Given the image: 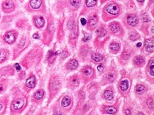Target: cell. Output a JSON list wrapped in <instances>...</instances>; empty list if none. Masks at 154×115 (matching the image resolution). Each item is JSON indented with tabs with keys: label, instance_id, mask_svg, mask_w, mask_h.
I'll return each instance as SVG.
<instances>
[{
	"label": "cell",
	"instance_id": "484cf974",
	"mask_svg": "<svg viewBox=\"0 0 154 115\" xmlns=\"http://www.w3.org/2000/svg\"><path fill=\"white\" fill-rule=\"evenodd\" d=\"M70 4L73 7H78L80 4V0H71Z\"/></svg>",
	"mask_w": 154,
	"mask_h": 115
},
{
	"label": "cell",
	"instance_id": "b9f144b4",
	"mask_svg": "<svg viewBox=\"0 0 154 115\" xmlns=\"http://www.w3.org/2000/svg\"><path fill=\"white\" fill-rule=\"evenodd\" d=\"M137 1H139V2H143L144 0H137Z\"/></svg>",
	"mask_w": 154,
	"mask_h": 115
},
{
	"label": "cell",
	"instance_id": "5b68a950",
	"mask_svg": "<svg viewBox=\"0 0 154 115\" xmlns=\"http://www.w3.org/2000/svg\"><path fill=\"white\" fill-rule=\"evenodd\" d=\"M36 80L34 75H31L26 81V86L29 89H33L36 87Z\"/></svg>",
	"mask_w": 154,
	"mask_h": 115
},
{
	"label": "cell",
	"instance_id": "d4e9b609",
	"mask_svg": "<svg viewBox=\"0 0 154 115\" xmlns=\"http://www.w3.org/2000/svg\"><path fill=\"white\" fill-rule=\"evenodd\" d=\"M97 4V0H86V5L87 7H92Z\"/></svg>",
	"mask_w": 154,
	"mask_h": 115
},
{
	"label": "cell",
	"instance_id": "ffe728a7",
	"mask_svg": "<svg viewBox=\"0 0 154 115\" xmlns=\"http://www.w3.org/2000/svg\"><path fill=\"white\" fill-rule=\"evenodd\" d=\"M117 108L113 107H108L105 108V112L108 113V114H111V115H114L115 113H117Z\"/></svg>",
	"mask_w": 154,
	"mask_h": 115
},
{
	"label": "cell",
	"instance_id": "603a6c76",
	"mask_svg": "<svg viewBox=\"0 0 154 115\" xmlns=\"http://www.w3.org/2000/svg\"><path fill=\"white\" fill-rule=\"evenodd\" d=\"M97 18L95 16H92L91 18H89V26H94L97 23Z\"/></svg>",
	"mask_w": 154,
	"mask_h": 115
},
{
	"label": "cell",
	"instance_id": "d6a6232c",
	"mask_svg": "<svg viewBox=\"0 0 154 115\" xmlns=\"http://www.w3.org/2000/svg\"><path fill=\"white\" fill-rule=\"evenodd\" d=\"M87 23V21H86V19L84 18H81V23L84 26V25H85V23Z\"/></svg>",
	"mask_w": 154,
	"mask_h": 115
},
{
	"label": "cell",
	"instance_id": "2e32d148",
	"mask_svg": "<svg viewBox=\"0 0 154 115\" xmlns=\"http://www.w3.org/2000/svg\"><path fill=\"white\" fill-rule=\"evenodd\" d=\"M104 95L105 99L108 100V101H111L113 100V97H114V94L111 90H105V92L104 93Z\"/></svg>",
	"mask_w": 154,
	"mask_h": 115
},
{
	"label": "cell",
	"instance_id": "f1b7e54d",
	"mask_svg": "<svg viewBox=\"0 0 154 115\" xmlns=\"http://www.w3.org/2000/svg\"><path fill=\"white\" fill-rule=\"evenodd\" d=\"M139 38V36H138V34H131V35H130V38H131V40H132V41H136V40H137L138 38Z\"/></svg>",
	"mask_w": 154,
	"mask_h": 115
},
{
	"label": "cell",
	"instance_id": "7a4b0ae2",
	"mask_svg": "<svg viewBox=\"0 0 154 115\" xmlns=\"http://www.w3.org/2000/svg\"><path fill=\"white\" fill-rule=\"evenodd\" d=\"M16 37H17V33L15 31H10L6 33L4 37V40L6 43L12 44L16 41Z\"/></svg>",
	"mask_w": 154,
	"mask_h": 115
},
{
	"label": "cell",
	"instance_id": "7bdbcfd3",
	"mask_svg": "<svg viewBox=\"0 0 154 115\" xmlns=\"http://www.w3.org/2000/svg\"><path fill=\"white\" fill-rule=\"evenodd\" d=\"M144 115L143 113H141V112H140V113H139V115Z\"/></svg>",
	"mask_w": 154,
	"mask_h": 115
},
{
	"label": "cell",
	"instance_id": "83f0119b",
	"mask_svg": "<svg viewBox=\"0 0 154 115\" xmlns=\"http://www.w3.org/2000/svg\"><path fill=\"white\" fill-rule=\"evenodd\" d=\"M147 105H148V106H149V107L150 109L153 110V108H154V102H153V100H152L151 98H150V99L148 100V101H147Z\"/></svg>",
	"mask_w": 154,
	"mask_h": 115
},
{
	"label": "cell",
	"instance_id": "1f68e13d",
	"mask_svg": "<svg viewBox=\"0 0 154 115\" xmlns=\"http://www.w3.org/2000/svg\"><path fill=\"white\" fill-rule=\"evenodd\" d=\"M89 38H90V36H87V33H84V38H83V41H88Z\"/></svg>",
	"mask_w": 154,
	"mask_h": 115
},
{
	"label": "cell",
	"instance_id": "74e56055",
	"mask_svg": "<svg viewBox=\"0 0 154 115\" xmlns=\"http://www.w3.org/2000/svg\"><path fill=\"white\" fill-rule=\"evenodd\" d=\"M3 109H4V105H3L2 103L0 102V113L1 112V111L3 110Z\"/></svg>",
	"mask_w": 154,
	"mask_h": 115
},
{
	"label": "cell",
	"instance_id": "9a60e30c",
	"mask_svg": "<svg viewBox=\"0 0 154 115\" xmlns=\"http://www.w3.org/2000/svg\"><path fill=\"white\" fill-rule=\"evenodd\" d=\"M70 103H71V99L70 98V97L66 96V97H63V99L61 101V106L63 107H67L70 105Z\"/></svg>",
	"mask_w": 154,
	"mask_h": 115
},
{
	"label": "cell",
	"instance_id": "6da1fadb",
	"mask_svg": "<svg viewBox=\"0 0 154 115\" xmlns=\"http://www.w3.org/2000/svg\"><path fill=\"white\" fill-rule=\"evenodd\" d=\"M26 102V100L25 97H19L11 103V110L14 112H19L23 109Z\"/></svg>",
	"mask_w": 154,
	"mask_h": 115
},
{
	"label": "cell",
	"instance_id": "d6986e66",
	"mask_svg": "<svg viewBox=\"0 0 154 115\" xmlns=\"http://www.w3.org/2000/svg\"><path fill=\"white\" fill-rule=\"evenodd\" d=\"M91 58L95 62H100L103 60V56L99 53H92L91 55Z\"/></svg>",
	"mask_w": 154,
	"mask_h": 115
},
{
	"label": "cell",
	"instance_id": "4dcf8cb0",
	"mask_svg": "<svg viewBox=\"0 0 154 115\" xmlns=\"http://www.w3.org/2000/svg\"><path fill=\"white\" fill-rule=\"evenodd\" d=\"M107 78L109 80H113L114 78V75L112 73H108L107 75Z\"/></svg>",
	"mask_w": 154,
	"mask_h": 115
},
{
	"label": "cell",
	"instance_id": "ab89813d",
	"mask_svg": "<svg viewBox=\"0 0 154 115\" xmlns=\"http://www.w3.org/2000/svg\"><path fill=\"white\" fill-rule=\"evenodd\" d=\"M54 115H61V114L58 112V111H56L55 113H54Z\"/></svg>",
	"mask_w": 154,
	"mask_h": 115
},
{
	"label": "cell",
	"instance_id": "7402d4cb",
	"mask_svg": "<svg viewBox=\"0 0 154 115\" xmlns=\"http://www.w3.org/2000/svg\"><path fill=\"white\" fill-rule=\"evenodd\" d=\"M145 91V87L142 85H138L136 87V92L137 94H142L144 93V92Z\"/></svg>",
	"mask_w": 154,
	"mask_h": 115
},
{
	"label": "cell",
	"instance_id": "8992f818",
	"mask_svg": "<svg viewBox=\"0 0 154 115\" xmlns=\"http://www.w3.org/2000/svg\"><path fill=\"white\" fill-rule=\"evenodd\" d=\"M33 23L34 25L37 28H42L44 26L45 20L42 16H36L33 18Z\"/></svg>",
	"mask_w": 154,
	"mask_h": 115
},
{
	"label": "cell",
	"instance_id": "4316f807",
	"mask_svg": "<svg viewBox=\"0 0 154 115\" xmlns=\"http://www.w3.org/2000/svg\"><path fill=\"white\" fill-rule=\"evenodd\" d=\"M142 20L144 22H149L151 21V18H150V16L148 15V14H144L142 16Z\"/></svg>",
	"mask_w": 154,
	"mask_h": 115
},
{
	"label": "cell",
	"instance_id": "7c38bea8",
	"mask_svg": "<svg viewBox=\"0 0 154 115\" xmlns=\"http://www.w3.org/2000/svg\"><path fill=\"white\" fill-rule=\"evenodd\" d=\"M44 95H45V92L43 90H39L34 93L33 95V98L36 100H42L43 97H44Z\"/></svg>",
	"mask_w": 154,
	"mask_h": 115
},
{
	"label": "cell",
	"instance_id": "ba28073f",
	"mask_svg": "<svg viewBox=\"0 0 154 115\" xmlns=\"http://www.w3.org/2000/svg\"><path fill=\"white\" fill-rule=\"evenodd\" d=\"M127 22L131 26H135L139 22V19L135 15H130L127 18Z\"/></svg>",
	"mask_w": 154,
	"mask_h": 115
},
{
	"label": "cell",
	"instance_id": "44dd1931",
	"mask_svg": "<svg viewBox=\"0 0 154 115\" xmlns=\"http://www.w3.org/2000/svg\"><path fill=\"white\" fill-rule=\"evenodd\" d=\"M120 46L118 43H112L110 45V49L114 52H117L119 50Z\"/></svg>",
	"mask_w": 154,
	"mask_h": 115
},
{
	"label": "cell",
	"instance_id": "e575fe53",
	"mask_svg": "<svg viewBox=\"0 0 154 115\" xmlns=\"http://www.w3.org/2000/svg\"><path fill=\"white\" fill-rule=\"evenodd\" d=\"M15 66V68H16V69L18 71H20L21 70V67H20V65H19L18 63H16V64L14 65Z\"/></svg>",
	"mask_w": 154,
	"mask_h": 115
},
{
	"label": "cell",
	"instance_id": "ee69618b",
	"mask_svg": "<svg viewBox=\"0 0 154 115\" xmlns=\"http://www.w3.org/2000/svg\"><path fill=\"white\" fill-rule=\"evenodd\" d=\"M151 1H154V0H151Z\"/></svg>",
	"mask_w": 154,
	"mask_h": 115
},
{
	"label": "cell",
	"instance_id": "f35d334b",
	"mask_svg": "<svg viewBox=\"0 0 154 115\" xmlns=\"http://www.w3.org/2000/svg\"><path fill=\"white\" fill-rule=\"evenodd\" d=\"M125 114H126V115H131V112H130V110H126L125 111Z\"/></svg>",
	"mask_w": 154,
	"mask_h": 115
},
{
	"label": "cell",
	"instance_id": "30bf717a",
	"mask_svg": "<svg viewBox=\"0 0 154 115\" xmlns=\"http://www.w3.org/2000/svg\"><path fill=\"white\" fill-rule=\"evenodd\" d=\"M9 55V53L6 49H1L0 50V63H2L5 60H7Z\"/></svg>",
	"mask_w": 154,
	"mask_h": 115
},
{
	"label": "cell",
	"instance_id": "d590c367",
	"mask_svg": "<svg viewBox=\"0 0 154 115\" xmlns=\"http://www.w3.org/2000/svg\"><path fill=\"white\" fill-rule=\"evenodd\" d=\"M4 91V85L2 84H0V93Z\"/></svg>",
	"mask_w": 154,
	"mask_h": 115
},
{
	"label": "cell",
	"instance_id": "5bb4252c",
	"mask_svg": "<svg viewBox=\"0 0 154 115\" xmlns=\"http://www.w3.org/2000/svg\"><path fill=\"white\" fill-rule=\"evenodd\" d=\"M134 62L137 66H142L145 63V60L144 58L141 56H136L134 58Z\"/></svg>",
	"mask_w": 154,
	"mask_h": 115
},
{
	"label": "cell",
	"instance_id": "e0dca14e",
	"mask_svg": "<svg viewBox=\"0 0 154 115\" xmlns=\"http://www.w3.org/2000/svg\"><path fill=\"white\" fill-rule=\"evenodd\" d=\"M119 88L121 89V91H124V92L126 91L129 88V81L126 80H122L119 84Z\"/></svg>",
	"mask_w": 154,
	"mask_h": 115
},
{
	"label": "cell",
	"instance_id": "3957f363",
	"mask_svg": "<svg viewBox=\"0 0 154 115\" xmlns=\"http://www.w3.org/2000/svg\"><path fill=\"white\" fill-rule=\"evenodd\" d=\"M106 11L108 14L111 15H117L119 13L120 9L119 6L116 4H112L108 5L106 8Z\"/></svg>",
	"mask_w": 154,
	"mask_h": 115
},
{
	"label": "cell",
	"instance_id": "9c48e42d",
	"mask_svg": "<svg viewBox=\"0 0 154 115\" xmlns=\"http://www.w3.org/2000/svg\"><path fill=\"white\" fill-rule=\"evenodd\" d=\"M146 51L149 53H153L154 51V41L151 39H148L145 42Z\"/></svg>",
	"mask_w": 154,
	"mask_h": 115
},
{
	"label": "cell",
	"instance_id": "836d02e7",
	"mask_svg": "<svg viewBox=\"0 0 154 115\" xmlns=\"http://www.w3.org/2000/svg\"><path fill=\"white\" fill-rule=\"evenodd\" d=\"M97 69H98V70L99 71V72H102V71H103L104 67H103L102 65H99L98 67H97Z\"/></svg>",
	"mask_w": 154,
	"mask_h": 115
},
{
	"label": "cell",
	"instance_id": "277c9868",
	"mask_svg": "<svg viewBox=\"0 0 154 115\" xmlns=\"http://www.w3.org/2000/svg\"><path fill=\"white\" fill-rule=\"evenodd\" d=\"M2 9L4 12H6V13L12 11L14 9V3L10 0L5 1L2 4Z\"/></svg>",
	"mask_w": 154,
	"mask_h": 115
},
{
	"label": "cell",
	"instance_id": "4fadbf2b",
	"mask_svg": "<svg viewBox=\"0 0 154 115\" xmlns=\"http://www.w3.org/2000/svg\"><path fill=\"white\" fill-rule=\"evenodd\" d=\"M82 73L86 77H91L94 74V70L90 67H86L82 70Z\"/></svg>",
	"mask_w": 154,
	"mask_h": 115
},
{
	"label": "cell",
	"instance_id": "52a82bcc",
	"mask_svg": "<svg viewBox=\"0 0 154 115\" xmlns=\"http://www.w3.org/2000/svg\"><path fill=\"white\" fill-rule=\"evenodd\" d=\"M42 0H30L29 5L33 9H38L42 5Z\"/></svg>",
	"mask_w": 154,
	"mask_h": 115
},
{
	"label": "cell",
	"instance_id": "cb8c5ba5",
	"mask_svg": "<svg viewBox=\"0 0 154 115\" xmlns=\"http://www.w3.org/2000/svg\"><path fill=\"white\" fill-rule=\"evenodd\" d=\"M149 68H150V74L151 76L154 75V58H152L151 60L150 61L149 64Z\"/></svg>",
	"mask_w": 154,
	"mask_h": 115
},
{
	"label": "cell",
	"instance_id": "60d3db41",
	"mask_svg": "<svg viewBox=\"0 0 154 115\" xmlns=\"http://www.w3.org/2000/svg\"><path fill=\"white\" fill-rule=\"evenodd\" d=\"M136 46H137V47H141V43H138Z\"/></svg>",
	"mask_w": 154,
	"mask_h": 115
},
{
	"label": "cell",
	"instance_id": "8d00e7d4",
	"mask_svg": "<svg viewBox=\"0 0 154 115\" xmlns=\"http://www.w3.org/2000/svg\"><path fill=\"white\" fill-rule=\"evenodd\" d=\"M33 38H36V39H37V38H39V35H38V33H34L33 34Z\"/></svg>",
	"mask_w": 154,
	"mask_h": 115
},
{
	"label": "cell",
	"instance_id": "f546056e",
	"mask_svg": "<svg viewBox=\"0 0 154 115\" xmlns=\"http://www.w3.org/2000/svg\"><path fill=\"white\" fill-rule=\"evenodd\" d=\"M71 83H73V84H74L75 85H77L78 83H79V82H78V79L77 78H75H75H73L72 80H71Z\"/></svg>",
	"mask_w": 154,
	"mask_h": 115
},
{
	"label": "cell",
	"instance_id": "8fae6325",
	"mask_svg": "<svg viewBox=\"0 0 154 115\" xmlns=\"http://www.w3.org/2000/svg\"><path fill=\"white\" fill-rule=\"evenodd\" d=\"M78 67V62L75 59L71 60L67 65V68L69 70H75Z\"/></svg>",
	"mask_w": 154,
	"mask_h": 115
},
{
	"label": "cell",
	"instance_id": "ac0fdd59",
	"mask_svg": "<svg viewBox=\"0 0 154 115\" xmlns=\"http://www.w3.org/2000/svg\"><path fill=\"white\" fill-rule=\"evenodd\" d=\"M109 28H110V30L112 31V32L116 33H118L120 31V26L117 23H112L109 25Z\"/></svg>",
	"mask_w": 154,
	"mask_h": 115
}]
</instances>
